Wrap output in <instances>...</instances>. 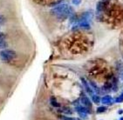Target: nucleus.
Wrapping results in <instances>:
<instances>
[{
    "mask_svg": "<svg viewBox=\"0 0 123 120\" xmlns=\"http://www.w3.org/2000/svg\"><path fill=\"white\" fill-rule=\"evenodd\" d=\"M62 111H63V112H65V113H66V114H72L71 110H70L69 108H65Z\"/></svg>",
    "mask_w": 123,
    "mask_h": 120,
    "instance_id": "nucleus-16",
    "label": "nucleus"
},
{
    "mask_svg": "<svg viewBox=\"0 0 123 120\" xmlns=\"http://www.w3.org/2000/svg\"><path fill=\"white\" fill-rule=\"evenodd\" d=\"M4 38H5V35L3 33H0V39H4Z\"/></svg>",
    "mask_w": 123,
    "mask_h": 120,
    "instance_id": "nucleus-19",
    "label": "nucleus"
},
{
    "mask_svg": "<svg viewBox=\"0 0 123 120\" xmlns=\"http://www.w3.org/2000/svg\"><path fill=\"white\" fill-rule=\"evenodd\" d=\"M120 120H123V118H121V119H120Z\"/></svg>",
    "mask_w": 123,
    "mask_h": 120,
    "instance_id": "nucleus-21",
    "label": "nucleus"
},
{
    "mask_svg": "<svg viewBox=\"0 0 123 120\" xmlns=\"http://www.w3.org/2000/svg\"><path fill=\"white\" fill-rule=\"evenodd\" d=\"M76 111H78L79 113H87L88 109L86 107H83V106H77L75 108Z\"/></svg>",
    "mask_w": 123,
    "mask_h": 120,
    "instance_id": "nucleus-7",
    "label": "nucleus"
},
{
    "mask_svg": "<svg viewBox=\"0 0 123 120\" xmlns=\"http://www.w3.org/2000/svg\"><path fill=\"white\" fill-rule=\"evenodd\" d=\"M73 12V9L66 4H61L53 7L51 10V13L59 19L67 18Z\"/></svg>",
    "mask_w": 123,
    "mask_h": 120,
    "instance_id": "nucleus-1",
    "label": "nucleus"
},
{
    "mask_svg": "<svg viewBox=\"0 0 123 120\" xmlns=\"http://www.w3.org/2000/svg\"><path fill=\"white\" fill-rule=\"evenodd\" d=\"M63 120H78L77 118H68V117H63L62 118Z\"/></svg>",
    "mask_w": 123,
    "mask_h": 120,
    "instance_id": "nucleus-18",
    "label": "nucleus"
},
{
    "mask_svg": "<svg viewBox=\"0 0 123 120\" xmlns=\"http://www.w3.org/2000/svg\"><path fill=\"white\" fill-rule=\"evenodd\" d=\"M105 6H106V5H105V3L104 2H99L97 4V10L98 11H101L102 10H104L105 9Z\"/></svg>",
    "mask_w": 123,
    "mask_h": 120,
    "instance_id": "nucleus-9",
    "label": "nucleus"
},
{
    "mask_svg": "<svg viewBox=\"0 0 123 120\" xmlns=\"http://www.w3.org/2000/svg\"><path fill=\"white\" fill-rule=\"evenodd\" d=\"M78 27L88 30V29H90V24H89V23H88L87 21H80V24L78 25Z\"/></svg>",
    "mask_w": 123,
    "mask_h": 120,
    "instance_id": "nucleus-6",
    "label": "nucleus"
},
{
    "mask_svg": "<svg viewBox=\"0 0 123 120\" xmlns=\"http://www.w3.org/2000/svg\"><path fill=\"white\" fill-rule=\"evenodd\" d=\"M7 47V43L5 42V39H0V49H5Z\"/></svg>",
    "mask_w": 123,
    "mask_h": 120,
    "instance_id": "nucleus-10",
    "label": "nucleus"
},
{
    "mask_svg": "<svg viewBox=\"0 0 123 120\" xmlns=\"http://www.w3.org/2000/svg\"><path fill=\"white\" fill-rule=\"evenodd\" d=\"M81 81H82V83H83V85H84V87H85V89H86V92H87L88 94L90 95V96H92V94H94L93 93V90L92 89V87H91L90 85H88V83L86 81L84 78H81Z\"/></svg>",
    "mask_w": 123,
    "mask_h": 120,
    "instance_id": "nucleus-4",
    "label": "nucleus"
},
{
    "mask_svg": "<svg viewBox=\"0 0 123 120\" xmlns=\"http://www.w3.org/2000/svg\"><path fill=\"white\" fill-rule=\"evenodd\" d=\"M80 102H81V104H84V105L86 106V107H91V106H92V102L90 101L89 97H87L85 94L81 95Z\"/></svg>",
    "mask_w": 123,
    "mask_h": 120,
    "instance_id": "nucleus-3",
    "label": "nucleus"
},
{
    "mask_svg": "<svg viewBox=\"0 0 123 120\" xmlns=\"http://www.w3.org/2000/svg\"><path fill=\"white\" fill-rule=\"evenodd\" d=\"M91 97H92V101L94 102V103H96V104H97V103H99V100H100V99H99V96H98V95L92 94V96H91Z\"/></svg>",
    "mask_w": 123,
    "mask_h": 120,
    "instance_id": "nucleus-11",
    "label": "nucleus"
},
{
    "mask_svg": "<svg viewBox=\"0 0 123 120\" xmlns=\"http://www.w3.org/2000/svg\"><path fill=\"white\" fill-rule=\"evenodd\" d=\"M122 112H123V110H120V111H119V113H120V114H121Z\"/></svg>",
    "mask_w": 123,
    "mask_h": 120,
    "instance_id": "nucleus-20",
    "label": "nucleus"
},
{
    "mask_svg": "<svg viewBox=\"0 0 123 120\" xmlns=\"http://www.w3.org/2000/svg\"><path fill=\"white\" fill-rule=\"evenodd\" d=\"M88 82L90 83V86L92 87V89L94 91L97 92V93H99V87H98L97 85H95V84L92 82V81H90V80H88Z\"/></svg>",
    "mask_w": 123,
    "mask_h": 120,
    "instance_id": "nucleus-8",
    "label": "nucleus"
},
{
    "mask_svg": "<svg viewBox=\"0 0 123 120\" xmlns=\"http://www.w3.org/2000/svg\"><path fill=\"white\" fill-rule=\"evenodd\" d=\"M5 21V17L3 16V15H0V24H4Z\"/></svg>",
    "mask_w": 123,
    "mask_h": 120,
    "instance_id": "nucleus-17",
    "label": "nucleus"
},
{
    "mask_svg": "<svg viewBox=\"0 0 123 120\" xmlns=\"http://www.w3.org/2000/svg\"><path fill=\"white\" fill-rule=\"evenodd\" d=\"M72 3L74 5H79L81 3V0H72Z\"/></svg>",
    "mask_w": 123,
    "mask_h": 120,
    "instance_id": "nucleus-15",
    "label": "nucleus"
},
{
    "mask_svg": "<svg viewBox=\"0 0 123 120\" xmlns=\"http://www.w3.org/2000/svg\"><path fill=\"white\" fill-rule=\"evenodd\" d=\"M51 104L53 107H60V104L55 100V98H51Z\"/></svg>",
    "mask_w": 123,
    "mask_h": 120,
    "instance_id": "nucleus-12",
    "label": "nucleus"
},
{
    "mask_svg": "<svg viewBox=\"0 0 123 120\" xmlns=\"http://www.w3.org/2000/svg\"><path fill=\"white\" fill-rule=\"evenodd\" d=\"M107 111V107H105V106H99L97 108V112L98 113H102V112H105V111Z\"/></svg>",
    "mask_w": 123,
    "mask_h": 120,
    "instance_id": "nucleus-13",
    "label": "nucleus"
},
{
    "mask_svg": "<svg viewBox=\"0 0 123 120\" xmlns=\"http://www.w3.org/2000/svg\"><path fill=\"white\" fill-rule=\"evenodd\" d=\"M115 102L116 103H121V102H123V93L121 96H119L118 97H116Z\"/></svg>",
    "mask_w": 123,
    "mask_h": 120,
    "instance_id": "nucleus-14",
    "label": "nucleus"
},
{
    "mask_svg": "<svg viewBox=\"0 0 123 120\" xmlns=\"http://www.w3.org/2000/svg\"><path fill=\"white\" fill-rule=\"evenodd\" d=\"M100 102H101L103 104H112L113 103V97L109 95H107V96H104L100 99Z\"/></svg>",
    "mask_w": 123,
    "mask_h": 120,
    "instance_id": "nucleus-5",
    "label": "nucleus"
},
{
    "mask_svg": "<svg viewBox=\"0 0 123 120\" xmlns=\"http://www.w3.org/2000/svg\"><path fill=\"white\" fill-rule=\"evenodd\" d=\"M17 57V53L15 51L10 49H5L2 50L0 51V58L2 59V61L5 62H10L12 59H14Z\"/></svg>",
    "mask_w": 123,
    "mask_h": 120,
    "instance_id": "nucleus-2",
    "label": "nucleus"
}]
</instances>
